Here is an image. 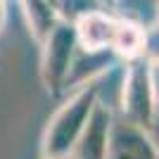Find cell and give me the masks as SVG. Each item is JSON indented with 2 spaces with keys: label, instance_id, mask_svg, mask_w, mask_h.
<instances>
[{
  "label": "cell",
  "instance_id": "1",
  "mask_svg": "<svg viewBox=\"0 0 159 159\" xmlns=\"http://www.w3.org/2000/svg\"><path fill=\"white\" fill-rule=\"evenodd\" d=\"M98 95H100V86L95 81H88L79 93H74L50 116L45 133H43V143H40L43 157H60V154L71 152L79 135L86 128L88 119H90Z\"/></svg>",
  "mask_w": 159,
  "mask_h": 159
},
{
  "label": "cell",
  "instance_id": "2",
  "mask_svg": "<svg viewBox=\"0 0 159 159\" xmlns=\"http://www.w3.org/2000/svg\"><path fill=\"white\" fill-rule=\"evenodd\" d=\"M126 71L121 81V116L131 124H138L143 128H150L157 109V90H154V64L145 55L126 60Z\"/></svg>",
  "mask_w": 159,
  "mask_h": 159
},
{
  "label": "cell",
  "instance_id": "3",
  "mask_svg": "<svg viewBox=\"0 0 159 159\" xmlns=\"http://www.w3.org/2000/svg\"><path fill=\"white\" fill-rule=\"evenodd\" d=\"M76 48H79L76 26H74V21H66V19H62L43 40L40 79L52 95H60L64 90V81H66L74 55H76Z\"/></svg>",
  "mask_w": 159,
  "mask_h": 159
},
{
  "label": "cell",
  "instance_id": "4",
  "mask_svg": "<svg viewBox=\"0 0 159 159\" xmlns=\"http://www.w3.org/2000/svg\"><path fill=\"white\" fill-rule=\"evenodd\" d=\"M107 159H159V150L147 128L131 124L121 116L112 121Z\"/></svg>",
  "mask_w": 159,
  "mask_h": 159
},
{
  "label": "cell",
  "instance_id": "5",
  "mask_svg": "<svg viewBox=\"0 0 159 159\" xmlns=\"http://www.w3.org/2000/svg\"><path fill=\"white\" fill-rule=\"evenodd\" d=\"M114 114L109 105L95 102L90 119H88L83 133L79 135L76 145L69 154L74 159H107V145H109V131H112Z\"/></svg>",
  "mask_w": 159,
  "mask_h": 159
},
{
  "label": "cell",
  "instance_id": "6",
  "mask_svg": "<svg viewBox=\"0 0 159 159\" xmlns=\"http://www.w3.org/2000/svg\"><path fill=\"white\" fill-rule=\"evenodd\" d=\"M74 26H76L79 48H83V50H107V48H112L116 19H112L109 14L93 10V12L79 17L74 21Z\"/></svg>",
  "mask_w": 159,
  "mask_h": 159
},
{
  "label": "cell",
  "instance_id": "7",
  "mask_svg": "<svg viewBox=\"0 0 159 159\" xmlns=\"http://www.w3.org/2000/svg\"><path fill=\"white\" fill-rule=\"evenodd\" d=\"M114 57H116V52L112 48H107V50H83V48H76V55H74L69 74H66V81H64V90L74 88L76 83L86 86L88 81H93L95 74L109 69Z\"/></svg>",
  "mask_w": 159,
  "mask_h": 159
},
{
  "label": "cell",
  "instance_id": "8",
  "mask_svg": "<svg viewBox=\"0 0 159 159\" xmlns=\"http://www.w3.org/2000/svg\"><path fill=\"white\" fill-rule=\"evenodd\" d=\"M21 7L26 14L29 31L38 43H43L48 38V33L62 21L57 0H21Z\"/></svg>",
  "mask_w": 159,
  "mask_h": 159
},
{
  "label": "cell",
  "instance_id": "9",
  "mask_svg": "<svg viewBox=\"0 0 159 159\" xmlns=\"http://www.w3.org/2000/svg\"><path fill=\"white\" fill-rule=\"evenodd\" d=\"M112 50L124 60H133L145 55V29L126 19H116L112 38Z\"/></svg>",
  "mask_w": 159,
  "mask_h": 159
},
{
  "label": "cell",
  "instance_id": "10",
  "mask_svg": "<svg viewBox=\"0 0 159 159\" xmlns=\"http://www.w3.org/2000/svg\"><path fill=\"white\" fill-rule=\"evenodd\" d=\"M57 7H60L62 19L76 21L79 17H83V14L98 10V0H60Z\"/></svg>",
  "mask_w": 159,
  "mask_h": 159
},
{
  "label": "cell",
  "instance_id": "11",
  "mask_svg": "<svg viewBox=\"0 0 159 159\" xmlns=\"http://www.w3.org/2000/svg\"><path fill=\"white\" fill-rule=\"evenodd\" d=\"M145 57L152 64H159V21L145 31Z\"/></svg>",
  "mask_w": 159,
  "mask_h": 159
},
{
  "label": "cell",
  "instance_id": "12",
  "mask_svg": "<svg viewBox=\"0 0 159 159\" xmlns=\"http://www.w3.org/2000/svg\"><path fill=\"white\" fill-rule=\"evenodd\" d=\"M147 133H150V138L154 140V145H157V150H159V102H157L154 119H152V124H150V128H147Z\"/></svg>",
  "mask_w": 159,
  "mask_h": 159
},
{
  "label": "cell",
  "instance_id": "13",
  "mask_svg": "<svg viewBox=\"0 0 159 159\" xmlns=\"http://www.w3.org/2000/svg\"><path fill=\"white\" fill-rule=\"evenodd\" d=\"M5 26V0H0V31Z\"/></svg>",
  "mask_w": 159,
  "mask_h": 159
},
{
  "label": "cell",
  "instance_id": "14",
  "mask_svg": "<svg viewBox=\"0 0 159 159\" xmlns=\"http://www.w3.org/2000/svg\"><path fill=\"white\" fill-rule=\"evenodd\" d=\"M45 159H74L71 154H60V157H45Z\"/></svg>",
  "mask_w": 159,
  "mask_h": 159
},
{
  "label": "cell",
  "instance_id": "15",
  "mask_svg": "<svg viewBox=\"0 0 159 159\" xmlns=\"http://www.w3.org/2000/svg\"><path fill=\"white\" fill-rule=\"evenodd\" d=\"M102 2H114V0H102Z\"/></svg>",
  "mask_w": 159,
  "mask_h": 159
},
{
  "label": "cell",
  "instance_id": "16",
  "mask_svg": "<svg viewBox=\"0 0 159 159\" xmlns=\"http://www.w3.org/2000/svg\"><path fill=\"white\" fill-rule=\"evenodd\" d=\"M157 14H159V10H157Z\"/></svg>",
  "mask_w": 159,
  "mask_h": 159
}]
</instances>
